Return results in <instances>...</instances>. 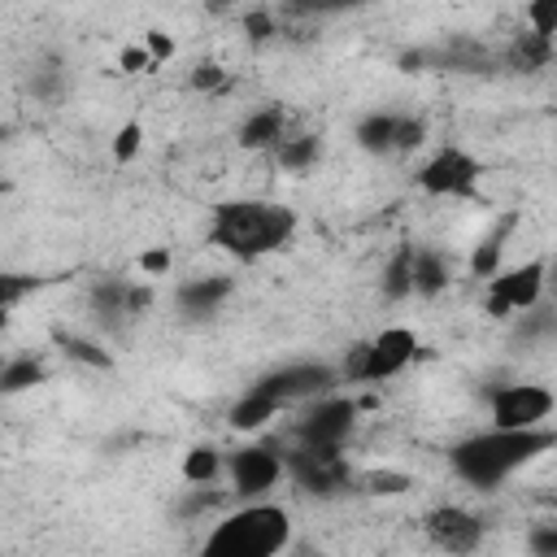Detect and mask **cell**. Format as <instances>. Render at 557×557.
<instances>
[{
	"instance_id": "74e56055",
	"label": "cell",
	"mask_w": 557,
	"mask_h": 557,
	"mask_svg": "<svg viewBox=\"0 0 557 557\" xmlns=\"http://www.w3.org/2000/svg\"><path fill=\"white\" fill-rule=\"evenodd\" d=\"M535 553H557V531H540L535 535Z\"/></svg>"
},
{
	"instance_id": "7c38bea8",
	"label": "cell",
	"mask_w": 557,
	"mask_h": 557,
	"mask_svg": "<svg viewBox=\"0 0 557 557\" xmlns=\"http://www.w3.org/2000/svg\"><path fill=\"white\" fill-rule=\"evenodd\" d=\"M422 531L444 553H474L483 544V518L461 505H440L422 518Z\"/></svg>"
},
{
	"instance_id": "f546056e",
	"label": "cell",
	"mask_w": 557,
	"mask_h": 557,
	"mask_svg": "<svg viewBox=\"0 0 557 557\" xmlns=\"http://www.w3.org/2000/svg\"><path fill=\"white\" fill-rule=\"evenodd\" d=\"M426 139V122L422 117H405L396 113V135H392V152H413Z\"/></svg>"
},
{
	"instance_id": "8992f818",
	"label": "cell",
	"mask_w": 557,
	"mask_h": 557,
	"mask_svg": "<svg viewBox=\"0 0 557 557\" xmlns=\"http://www.w3.org/2000/svg\"><path fill=\"white\" fill-rule=\"evenodd\" d=\"M479 178H483V161L470 157L457 144L435 148L422 161V170H418V187L426 196H444V200H470V196H479Z\"/></svg>"
},
{
	"instance_id": "f1b7e54d",
	"label": "cell",
	"mask_w": 557,
	"mask_h": 557,
	"mask_svg": "<svg viewBox=\"0 0 557 557\" xmlns=\"http://www.w3.org/2000/svg\"><path fill=\"white\" fill-rule=\"evenodd\" d=\"M370 0H283V9L300 13V17H326V13H344V9H361Z\"/></svg>"
},
{
	"instance_id": "7a4b0ae2",
	"label": "cell",
	"mask_w": 557,
	"mask_h": 557,
	"mask_svg": "<svg viewBox=\"0 0 557 557\" xmlns=\"http://www.w3.org/2000/svg\"><path fill=\"white\" fill-rule=\"evenodd\" d=\"M553 444H557V431H548V426H492V431H479V435H466L461 444H453L448 461H453V474H461L466 483L500 487L513 470L531 466Z\"/></svg>"
},
{
	"instance_id": "83f0119b",
	"label": "cell",
	"mask_w": 557,
	"mask_h": 557,
	"mask_svg": "<svg viewBox=\"0 0 557 557\" xmlns=\"http://www.w3.org/2000/svg\"><path fill=\"white\" fill-rule=\"evenodd\" d=\"M139 148H144V126L139 122H122L117 135H113V161L117 165H131L139 157Z\"/></svg>"
},
{
	"instance_id": "603a6c76",
	"label": "cell",
	"mask_w": 557,
	"mask_h": 557,
	"mask_svg": "<svg viewBox=\"0 0 557 557\" xmlns=\"http://www.w3.org/2000/svg\"><path fill=\"white\" fill-rule=\"evenodd\" d=\"M318 152H322V144L313 139V135H283L278 144H274V157H278V165L283 170H292V174H300V170H309L313 161H318Z\"/></svg>"
},
{
	"instance_id": "e0dca14e",
	"label": "cell",
	"mask_w": 557,
	"mask_h": 557,
	"mask_svg": "<svg viewBox=\"0 0 557 557\" xmlns=\"http://www.w3.org/2000/svg\"><path fill=\"white\" fill-rule=\"evenodd\" d=\"M453 270H448V257L435 252V248H418L413 244V292L418 296H440L448 287Z\"/></svg>"
},
{
	"instance_id": "f35d334b",
	"label": "cell",
	"mask_w": 557,
	"mask_h": 557,
	"mask_svg": "<svg viewBox=\"0 0 557 557\" xmlns=\"http://www.w3.org/2000/svg\"><path fill=\"white\" fill-rule=\"evenodd\" d=\"M205 4H209V9H226L231 0H205Z\"/></svg>"
},
{
	"instance_id": "277c9868",
	"label": "cell",
	"mask_w": 557,
	"mask_h": 557,
	"mask_svg": "<svg viewBox=\"0 0 557 557\" xmlns=\"http://www.w3.org/2000/svg\"><path fill=\"white\" fill-rule=\"evenodd\" d=\"M413 357H418V335L409 326H383L374 339L352 344L335 374L348 383H383V379L400 374Z\"/></svg>"
},
{
	"instance_id": "9a60e30c",
	"label": "cell",
	"mask_w": 557,
	"mask_h": 557,
	"mask_svg": "<svg viewBox=\"0 0 557 557\" xmlns=\"http://www.w3.org/2000/svg\"><path fill=\"white\" fill-rule=\"evenodd\" d=\"M283 131H287V109H283V104H265V109H257V113L244 117V126H239V144H244L248 152H257V148H274V144L283 139Z\"/></svg>"
},
{
	"instance_id": "4fadbf2b",
	"label": "cell",
	"mask_w": 557,
	"mask_h": 557,
	"mask_svg": "<svg viewBox=\"0 0 557 557\" xmlns=\"http://www.w3.org/2000/svg\"><path fill=\"white\" fill-rule=\"evenodd\" d=\"M226 296H231V278H226V274H200V278H187V283L174 292L178 309H183V313H191V318L213 313Z\"/></svg>"
},
{
	"instance_id": "d6986e66",
	"label": "cell",
	"mask_w": 557,
	"mask_h": 557,
	"mask_svg": "<svg viewBox=\"0 0 557 557\" xmlns=\"http://www.w3.org/2000/svg\"><path fill=\"white\" fill-rule=\"evenodd\" d=\"M392 135H396V113H383V109L366 113V117L357 122V131H352L357 148H366V152H374V157L392 152Z\"/></svg>"
},
{
	"instance_id": "6da1fadb",
	"label": "cell",
	"mask_w": 557,
	"mask_h": 557,
	"mask_svg": "<svg viewBox=\"0 0 557 557\" xmlns=\"http://www.w3.org/2000/svg\"><path fill=\"white\" fill-rule=\"evenodd\" d=\"M296 209L283 200H218L209 209V244L235 261H261L296 239Z\"/></svg>"
},
{
	"instance_id": "836d02e7",
	"label": "cell",
	"mask_w": 557,
	"mask_h": 557,
	"mask_svg": "<svg viewBox=\"0 0 557 557\" xmlns=\"http://www.w3.org/2000/svg\"><path fill=\"white\" fill-rule=\"evenodd\" d=\"M144 48H148L152 65H161V61H170V57H174V39H170L165 30H148V35H144Z\"/></svg>"
},
{
	"instance_id": "2e32d148",
	"label": "cell",
	"mask_w": 557,
	"mask_h": 557,
	"mask_svg": "<svg viewBox=\"0 0 557 557\" xmlns=\"http://www.w3.org/2000/svg\"><path fill=\"white\" fill-rule=\"evenodd\" d=\"M278 409H283V405H278L274 396H265L261 387H248V392L231 405V413H226V418H231V426H235V431H261L270 418H278Z\"/></svg>"
},
{
	"instance_id": "44dd1931",
	"label": "cell",
	"mask_w": 557,
	"mask_h": 557,
	"mask_svg": "<svg viewBox=\"0 0 557 557\" xmlns=\"http://www.w3.org/2000/svg\"><path fill=\"white\" fill-rule=\"evenodd\" d=\"M44 379H48V366H44V361H35V357H17V361H9V366L0 370V396L30 392V387H39Z\"/></svg>"
},
{
	"instance_id": "ffe728a7",
	"label": "cell",
	"mask_w": 557,
	"mask_h": 557,
	"mask_svg": "<svg viewBox=\"0 0 557 557\" xmlns=\"http://www.w3.org/2000/svg\"><path fill=\"white\" fill-rule=\"evenodd\" d=\"M548 61H553V39H548V35L522 30V35L509 44V65H513V70H544Z\"/></svg>"
},
{
	"instance_id": "5bb4252c",
	"label": "cell",
	"mask_w": 557,
	"mask_h": 557,
	"mask_svg": "<svg viewBox=\"0 0 557 557\" xmlns=\"http://www.w3.org/2000/svg\"><path fill=\"white\" fill-rule=\"evenodd\" d=\"M91 305H96L104 318H131V313H139V309L148 305V287L126 283V278H104V283H96Z\"/></svg>"
},
{
	"instance_id": "9c48e42d",
	"label": "cell",
	"mask_w": 557,
	"mask_h": 557,
	"mask_svg": "<svg viewBox=\"0 0 557 557\" xmlns=\"http://www.w3.org/2000/svg\"><path fill=\"white\" fill-rule=\"evenodd\" d=\"M553 405V392L540 383H505L492 392V426H544Z\"/></svg>"
},
{
	"instance_id": "1f68e13d",
	"label": "cell",
	"mask_w": 557,
	"mask_h": 557,
	"mask_svg": "<svg viewBox=\"0 0 557 557\" xmlns=\"http://www.w3.org/2000/svg\"><path fill=\"white\" fill-rule=\"evenodd\" d=\"M527 30L535 35H557V0H531L527 4Z\"/></svg>"
},
{
	"instance_id": "cb8c5ba5",
	"label": "cell",
	"mask_w": 557,
	"mask_h": 557,
	"mask_svg": "<svg viewBox=\"0 0 557 557\" xmlns=\"http://www.w3.org/2000/svg\"><path fill=\"white\" fill-rule=\"evenodd\" d=\"M44 278L39 274H26V270H0V326H4V313L13 305H22Z\"/></svg>"
},
{
	"instance_id": "30bf717a",
	"label": "cell",
	"mask_w": 557,
	"mask_h": 557,
	"mask_svg": "<svg viewBox=\"0 0 557 557\" xmlns=\"http://www.w3.org/2000/svg\"><path fill=\"white\" fill-rule=\"evenodd\" d=\"M357 400L352 396H322V400H313V409L296 422V440L300 444H339L344 448V440H348V431H352V422H357Z\"/></svg>"
},
{
	"instance_id": "5b68a950",
	"label": "cell",
	"mask_w": 557,
	"mask_h": 557,
	"mask_svg": "<svg viewBox=\"0 0 557 557\" xmlns=\"http://www.w3.org/2000/svg\"><path fill=\"white\" fill-rule=\"evenodd\" d=\"M283 474H292L313 496H335L352 487V466L344 461L339 444H296L283 453Z\"/></svg>"
},
{
	"instance_id": "4dcf8cb0",
	"label": "cell",
	"mask_w": 557,
	"mask_h": 557,
	"mask_svg": "<svg viewBox=\"0 0 557 557\" xmlns=\"http://www.w3.org/2000/svg\"><path fill=\"white\" fill-rule=\"evenodd\" d=\"M218 505H222V492H218L213 483H191V496L178 500V513H183V518H196V513H209V509H218Z\"/></svg>"
},
{
	"instance_id": "e575fe53",
	"label": "cell",
	"mask_w": 557,
	"mask_h": 557,
	"mask_svg": "<svg viewBox=\"0 0 557 557\" xmlns=\"http://www.w3.org/2000/svg\"><path fill=\"white\" fill-rule=\"evenodd\" d=\"M244 30H248L252 44H265L274 35V17L270 13H244Z\"/></svg>"
},
{
	"instance_id": "8d00e7d4",
	"label": "cell",
	"mask_w": 557,
	"mask_h": 557,
	"mask_svg": "<svg viewBox=\"0 0 557 557\" xmlns=\"http://www.w3.org/2000/svg\"><path fill=\"white\" fill-rule=\"evenodd\" d=\"M117 61H122V70H126V74L152 70V57H148V48H144V44H139V48H122V57H117Z\"/></svg>"
},
{
	"instance_id": "484cf974",
	"label": "cell",
	"mask_w": 557,
	"mask_h": 557,
	"mask_svg": "<svg viewBox=\"0 0 557 557\" xmlns=\"http://www.w3.org/2000/svg\"><path fill=\"white\" fill-rule=\"evenodd\" d=\"M352 487L366 492V496H400V492H409V474H400V470H366V474H352Z\"/></svg>"
},
{
	"instance_id": "ba28073f",
	"label": "cell",
	"mask_w": 557,
	"mask_h": 557,
	"mask_svg": "<svg viewBox=\"0 0 557 557\" xmlns=\"http://www.w3.org/2000/svg\"><path fill=\"white\" fill-rule=\"evenodd\" d=\"M335 370L322 366V361H292V366H278L270 374H261L252 387H261L265 396H274L278 405H292V400H313V396H326L335 387Z\"/></svg>"
},
{
	"instance_id": "3957f363",
	"label": "cell",
	"mask_w": 557,
	"mask_h": 557,
	"mask_svg": "<svg viewBox=\"0 0 557 557\" xmlns=\"http://www.w3.org/2000/svg\"><path fill=\"white\" fill-rule=\"evenodd\" d=\"M292 540V518L278 505H244L235 513H226L209 540L205 553L209 557H274L283 553Z\"/></svg>"
},
{
	"instance_id": "d4e9b609",
	"label": "cell",
	"mask_w": 557,
	"mask_h": 557,
	"mask_svg": "<svg viewBox=\"0 0 557 557\" xmlns=\"http://www.w3.org/2000/svg\"><path fill=\"white\" fill-rule=\"evenodd\" d=\"M222 474V453L209 448V444H196L187 457H183V479L187 483H213Z\"/></svg>"
},
{
	"instance_id": "d6a6232c",
	"label": "cell",
	"mask_w": 557,
	"mask_h": 557,
	"mask_svg": "<svg viewBox=\"0 0 557 557\" xmlns=\"http://www.w3.org/2000/svg\"><path fill=\"white\" fill-rule=\"evenodd\" d=\"M191 87H196V91H222V87H226V70H222L218 61H200V65L191 70Z\"/></svg>"
},
{
	"instance_id": "ab89813d",
	"label": "cell",
	"mask_w": 557,
	"mask_h": 557,
	"mask_svg": "<svg viewBox=\"0 0 557 557\" xmlns=\"http://www.w3.org/2000/svg\"><path fill=\"white\" fill-rule=\"evenodd\" d=\"M0 196H4V187H0Z\"/></svg>"
},
{
	"instance_id": "ac0fdd59",
	"label": "cell",
	"mask_w": 557,
	"mask_h": 557,
	"mask_svg": "<svg viewBox=\"0 0 557 557\" xmlns=\"http://www.w3.org/2000/svg\"><path fill=\"white\" fill-rule=\"evenodd\" d=\"M513 226H518V213H505V218L492 226V235L479 239V248L470 252V274H474V278H487V274L500 265V252H505V239L513 235Z\"/></svg>"
},
{
	"instance_id": "8fae6325",
	"label": "cell",
	"mask_w": 557,
	"mask_h": 557,
	"mask_svg": "<svg viewBox=\"0 0 557 557\" xmlns=\"http://www.w3.org/2000/svg\"><path fill=\"white\" fill-rule=\"evenodd\" d=\"M226 474L235 496H265L283 479V453L270 444H248L226 461Z\"/></svg>"
},
{
	"instance_id": "4316f807",
	"label": "cell",
	"mask_w": 557,
	"mask_h": 557,
	"mask_svg": "<svg viewBox=\"0 0 557 557\" xmlns=\"http://www.w3.org/2000/svg\"><path fill=\"white\" fill-rule=\"evenodd\" d=\"M57 344H61L65 357H74V361H83V366H91V370H109V366H113V357H109L100 344L83 339V335H57Z\"/></svg>"
},
{
	"instance_id": "7402d4cb",
	"label": "cell",
	"mask_w": 557,
	"mask_h": 557,
	"mask_svg": "<svg viewBox=\"0 0 557 557\" xmlns=\"http://www.w3.org/2000/svg\"><path fill=\"white\" fill-rule=\"evenodd\" d=\"M383 296H387V300L413 296V244L396 248V257L387 261V270H383Z\"/></svg>"
},
{
	"instance_id": "d590c367",
	"label": "cell",
	"mask_w": 557,
	"mask_h": 557,
	"mask_svg": "<svg viewBox=\"0 0 557 557\" xmlns=\"http://www.w3.org/2000/svg\"><path fill=\"white\" fill-rule=\"evenodd\" d=\"M170 265H174L170 248H148V252L139 257V274H165Z\"/></svg>"
},
{
	"instance_id": "52a82bcc",
	"label": "cell",
	"mask_w": 557,
	"mask_h": 557,
	"mask_svg": "<svg viewBox=\"0 0 557 557\" xmlns=\"http://www.w3.org/2000/svg\"><path fill=\"white\" fill-rule=\"evenodd\" d=\"M544 274H548V261L544 257H531L513 270H492L487 274V296H483V309L492 318H509V313H527L540 305L544 296Z\"/></svg>"
}]
</instances>
